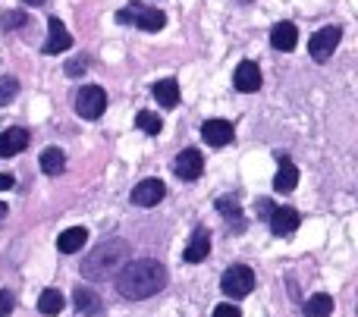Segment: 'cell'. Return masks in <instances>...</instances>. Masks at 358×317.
<instances>
[{
	"label": "cell",
	"instance_id": "1",
	"mask_svg": "<svg viewBox=\"0 0 358 317\" xmlns=\"http://www.w3.org/2000/svg\"><path fill=\"white\" fill-rule=\"evenodd\" d=\"M167 286V267L161 261H151V258H142V261H129L123 270L117 274V289L123 299L142 302L157 295Z\"/></svg>",
	"mask_w": 358,
	"mask_h": 317
},
{
	"label": "cell",
	"instance_id": "2",
	"mask_svg": "<svg viewBox=\"0 0 358 317\" xmlns=\"http://www.w3.org/2000/svg\"><path fill=\"white\" fill-rule=\"evenodd\" d=\"M129 258H132V251L123 239H107V242H101L98 249L82 261V277L94 280V283L107 280V277H117L120 270L129 264Z\"/></svg>",
	"mask_w": 358,
	"mask_h": 317
},
{
	"label": "cell",
	"instance_id": "3",
	"mask_svg": "<svg viewBox=\"0 0 358 317\" xmlns=\"http://www.w3.org/2000/svg\"><path fill=\"white\" fill-rule=\"evenodd\" d=\"M220 289L229 295V299H245V295L255 289V274H252V267H245V264H233L229 270H223Z\"/></svg>",
	"mask_w": 358,
	"mask_h": 317
},
{
	"label": "cell",
	"instance_id": "4",
	"mask_svg": "<svg viewBox=\"0 0 358 317\" xmlns=\"http://www.w3.org/2000/svg\"><path fill=\"white\" fill-rule=\"evenodd\" d=\"M107 110V94L101 85H85L79 91V98H76V113L85 119H98L101 113Z\"/></svg>",
	"mask_w": 358,
	"mask_h": 317
},
{
	"label": "cell",
	"instance_id": "5",
	"mask_svg": "<svg viewBox=\"0 0 358 317\" xmlns=\"http://www.w3.org/2000/svg\"><path fill=\"white\" fill-rule=\"evenodd\" d=\"M117 22H132L145 31H157V29H164L167 16H164L161 10H148V6H129V10L117 13Z\"/></svg>",
	"mask_w": 358,
	"mask_h": 317
},
{
	"label": "cell",
	"instance_id": "6",
	"mask_svg": "<svg viewBox=\"0 0 358 317\" xmlns=\"http://www.w3.org/2000/svg\"><path fill=\"white\" fill-rule=\"evenodd\" d=\"M340 38H343V29H340V25H327V29H321L317 35H311V41H308V54L315 57V60H327V57L336 50Z\"/></svg>",
	"mask_w": 358,
	"mask_h": 317
},
{
	"label": "cell",
	"instance_id": "7",
	"mask_svg": "<svg viewBox=\"0 0 358 317\" xmlns=\"http://www.w3.org/2000/svg\"><path fill=\"white\" fill-rule=\"evenodd\" d=\"M73 47V35L66 31V25L60 22L57 16L48 19V41H44V54H63V50Z\"/></svg>",
	"mask_w": 358,
	"mask_h": 317
},
{
	"label": "cell",
	"instance_id": "8",
	"mask_svg": "<svg viewBox=\"0 0 358 317\" xmlns=\"http://www.w3.org/2000/svg\"><path fill=\"white\" fill-rule=\"evenodd\" d=\"M164 195H167V186H164L161 179H145V182H138V186L132 189V205L155 207L157 201H164Z\"/></svg>",
	"mask_w": 358,
	"mask_h": 317
},
{
	"label": "cell",
	"instance_id": "9",
	"mask_svg": "<svg viewBox=\"0 0 358 317\" xmlns=\"http://www.w3.org/2000/svg\"><path fill=\"white\" fill-rule=\"evenodd\" d=\"M173 173L179 176V179H198V176L204 173L201 151H195V148H185L182 154L176 157V163H173Z\"/></svg>",
	"mask_w": 358,
	"mask_h": 317
},
{
	"label": "cell",
	"instance_id": "10",
	"mask_svg": "<svg viewBox=\"0 0 358 317\" xmlns=\"http://www.w3.org/2000/svg\"><path fill=\"white\" fill-rule=\"evenodd\" d=\"M299 230V211L296 207H273L271 211V233L273 236H292Z\"/></svg>",
	"mask_w": 358,
	"mask_h": 317
},
{
	"label": "cell",
	"instance_id": "11",
	"mask_svg": "<svg viewBox=\"0 0 358 317\" xmlns=\"http://www.w3.org/2000/svg\"><path fill=\"white\" fill-rule=\"evenodd\" d=\"M201 138L208 145H214V148H223V145L233 142V123H227V119H208V123L201 126Z\"/></svg>",
	"mask_w": 358,
	"mask_h": 317
},
{
	"label": "cell",
	"instance_id": "12",
	"mask_svg": "<svg viewBox=\"0 0 358 317\" xmlns=\"http://www.w3.org/2000/svg\"><path fill=\"white\" fill-rule=\"evenodd\" d=\"M233 82H236V88H239V91H245V94L258 91V88H261V69H258V63L242 60L239 66H236Z\"/></svg>",
	"mask_w": 358,
	"mask_h": 317
},
{
	"label": "cell",
	"instance_id": "13",
	"mask_svg": "<svg viewBox=\"0 0 358 317\" xmlns=\"http://www.w3.org/2000/svg\"><path fill=\"white\" fill-rule=\"evenodd\" d=\"M208 251H210V236H208V230H201V226H198V230L192 233L189 245H185L182 258H185L189 264H201L204 258H208Z\"/></svg>",
	"mask_w": 358,
	"mask_h": 317
},
{
	"label": "cell",
	"instance_id": "14",
	"mask_svg": "<svg viewBox=\"0 0 358 317\" xmlns=\"http://www.w3.org/2000/svg\"><path fill=\"white\" fill-rule=\"evenodd\" d=\"M25 148H29V132L19 129V126H13V129H6L0 135V157H13Z\"/></svg>",
	"mask_w": 358,
	"mask_h": 317
},
{
	"label": "cell",
	"instance_id": "15",
	"mask_svg": "<svg viewBox=\"0 0 358 317\" xmlns=\"http://www.w3.org/2000/svg\"><path fill=\"white\" fill-rule=\"evenodd\" d=\"M271 44L277 50H292L299 44V29L292 22H277L271 29Z\"/></svg>",
	"mask_w": 358,
	"mask_h": 317
},
{
	"label": "cell",
	"instance_id": "16",
	"mask_svg": "<svg viewBox=\"0 0 358 317\" xmlns=\"http://www.w3.org/2000/svg\"><path fill=\"white\" fill-rule=\"evenodd\" d=\"M296 186H299L296 163L280 161V170H277V176H273V189H277V192H283V195H289V192H296Z\"/></svg>",
	"mask_w": 358,
	"mask_h": 317
},
{
	"label": "cell",
	"instance_id": "17",
	"mask_svg": "<svg viewBox=\"0 0 358 317\" xmlns=\"http://www.w3.org/2000/svg\"><path fill=\"white\" fill-rule=\"evenodd\" d=\"M85 239H88L85 226H73V230H66L60 239H57V249H60L63 255H76V251L85 245Z\"/></svg>",
	"mask_w": 358,
	"mask_h": 317
},
{
	"label": "cell",
	"instance_id": "18",
	"mask_svg": "<svg viewBox=\"0 0 358 317\" xmlns=\"http://www.w3.org/2000/svg\"><path fill=\"white\" fill-rule=\"evenodd\" d=\"M73 302H76V311L79 314H85V317H92V314H98L101 311V299L92 293L88 286H79L73 293Z\"/></svg>",
	"mask_w": 358,
	"mask_h": 317
},
{
	"label": "cell",
	"instance_id": "19",
	"mask_svg": "<svg viewBox=\"0 0 358 317\" xmlns=\"http://www.w3.org/2000/svg\"><path fill=\"white\" fill-rule=\"evenodd\" d=\"M41 170L48 176H60L63 170H66V154H63L60 148H48L41 154Z\"/></svg>",
	"mask_w": 358,
	"mask_h": 317
},
{
	"label": "cell",
	"instance_id": "20",
	"mask_svg": "<svg viewBox=\"0 0 358 317\" xmlns=\"http://www.w3.org/2000/svg\"><path fill=\"white\" fill-rule=\"evenodd\" d=\"M63 305H66V299H63L57 289H44L41 299H38V311L48 314V317H57V314L63 311Z\"/></svg>",
	"mask_w": 358,
	"mask_h": 317
},
{
	"label": "cell",
	"instance_id": "21",
	"mask_svg": "<svg viewBox=\"0 0 358 317\" xmlns=\"http://www.w3.org/2000/svg\"><path fill=\"white\" fill-rule=\"evenodd\" d=\"M155 98L161 107H176L179 104V85L173 79H161L155 85Z\"/></svg>",
	"mask_w": 358,
	"mask_h": 317
},
{
	"label": "cell",
	"instance_id": "22",
	"mask_svg": "<svg viewBox=\"0 0 358 317\" xmlns=\"http://www.w3.org/2000/svg\"><path fill=\"white\" fill-rule=\"evenodd\" d=\"M305 314H308V317H330V314H334V299H330L327 293L311 295V299L305 302Z\"/></svg>",
	"mask_w": 358,
	"mask_h": 317
},
{
	"label": "cell",
	"instance_id": "23",
	"mask_svg": "<svg viewBox=\"0 0 358 317\" xmlns=\"http://www.w3.org/2000/svg\"><path fill=\"white\" fill-rule=\"evenodd\" d=\"M136 126H138L142 132H148V135H157V132L164 129V119L157 117V113H151V110H142V113L136 117Z\"/></svg>",
	"mask_w": 358,
	"mask_h": 317
},
{
	"label": "cell",
	"instance_id": "24",
	"mask_svg": "<svg viewBox=\"0 0 358 317\" xmlns=\"http://www.w3.org/2000/svg\"><path fill=\"white\" fill-rule=\"evenodd\" d=\"M217 207H220V214L227 220H236V226H242V211H239V201H236V198H229V195H227V198L217 201Z\"/></svg>",
	"mask_w": 358,
	"mask_h": 317
},
{
	"label": "cell",
	"instance_id": "25",
	"mask_svg": "<svg viewBox=\"0 0 358 317\" xmlns=\"http://www.w3.org/2000/svg\"><path fill=\"white\" fill-rule=\"evenodd\" d=\"M25 22H29V16H25L22 10H6L3 16H0V25H3V29H22Z\"/></svg>",
	"mask_w": 358,
	"mask_h": 317
},
{
	"label": "cell",
	"instance_id": "26",
	"mask_svg": "<svg viewBox=\"0 0 358 317\" xmlns=\"http://www.w3.org/2000/svg\"><path fill=\"white\" fill-rule=\"evenodd\" d=\"M19 91V82L16 79H0V104H10Z\"/></svg>",
	"mask_w": 358,
	"mask_h": 317
},
{
	"label": "cell",
	"instance_id": "27",
	"mask_svg": "<svg viewBox=\"0 0 358 317\" xmlns=\"http://www.w3.org/2000/svg\"><path fill=\"white\" fill-rule=\"evenodd\" d=\"M214 317H242V311L236 305H229V302H223V305L214 308Z\"/></svg>",
	"mask_w": 358,
	"mask_h": 317
},
{
	"label": "cell",
	"instance_id": "28",
	"mask_svg": "<svg viewBox=\"0 0 358 317\" xmlns=\"http://www.w3.org/2000/svg\"><path fill=\"white\" fill-rule=\"evenodd\" d=\"M10 311H13V295L6 289H0V317H6Z\"/></svg>",
	"mask_w": 358,
	"mask_h": 317
},
{
	"label": "cell",
	"instance_id": "29",
	"mask_svg": "<svg viewBox=\"0 0 358 317\" xmlns=\"http://www.w3.org/2000/svg\"><path fill=\"white\" fill-rule=\"evenodd\" d=\"M85 60H69L66 63V75H82V73H85Z\"/></svg>",
	"mask_w": 358,
	"mask_h": 317
},
{
	"label": "cell",
	"instance_id": "30",
	"mask_svg": "<svg viewBox=\"0 0 358 317\" xmlns=\"http://www.w3.org/2000/svg\"><path fill=\"white\" fill-rule=\"evenodd\" d=\"M13 186H16V176H13V173H0V192H10Z\"/></svg>",
	"mask_w": 358,
	"mask_h": 317
},
{
	"label": "cell",
	"instance_id": "31",
	"mask_svg": "<svg viewBox=\"0 0 358 317\" xmlns=\"http://www.w3.org/2000/svg\"><path fill=\"white\" fill-rule=\"evenodd\" d=\"M22 3H29V6H41V3H48V0H22Z\"/></svg>",
	"mask_w": 358,
	"mask_h": 317
},
{
	"label": "cell",
	"instance_id": "32",
	"mask_svg": "<svg viewBox=\"0 0 358 317\" xmlns=\"http://www.w3.org/2000/svg\"><path fill=\"white\" fill-rule=\"evenodd\" d=\"M6 220V205H0V223Z\"/></svg>",
	"mask_w": 358,
	"mask_h": 317
},
{
	"label": "cell",
	"instance_id": "33",
	"mask_svg": "<svg viewBox=\"0 0 358 317\" xmlns=\"http://www.w3.org/2000/svg\"><path fill=\"white\" fill-rule=\"evenodd\" d=\"M242 3H252V0H242Z\"/></svg>",
	"mask_w": 358,
	"mask_h": 317
}]
</instances>
